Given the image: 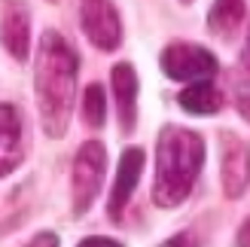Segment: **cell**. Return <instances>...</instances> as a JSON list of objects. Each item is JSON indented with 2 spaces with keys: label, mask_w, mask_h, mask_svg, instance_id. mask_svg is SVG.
Returning <instances> with one entry per match:
<instances>
[{
  "label": "cell",
  "mask_w": 250,
  "mask_h": 247,
  "mask_svg": "<svg viewBox=\"0 0 250 247\" xmlns=\"http://www.w3.org/2000/svg\"><path fill=\"white\" fill-rule=\"evenodd\" d=\"M77 67L80 58L73 46L55 31H46L37 43V67H34V92L40 125L46 138H61L67 131L73 95H77Z\"/></svg>",
  "instance_id": "cell-1"
},
{
  "label": "cell",
  "mask_w": 250,
  "mask_h": 247,
  "mask_svg": "<svg viewBox=\"0 0 250 247\" xmlns=\"http://www.w3.org/2000/svg\"><path fill=\"white\" fill-rule=\"evenodd\" d=\"M205 162L202 134L183 125H165L156 138V177L153 202L159 207H177L189 199Z\"/></svg>",
  "instance_id": "cell-2"
},
{
  "label": "cell",
  "mask_w": 250,
  "mask_h": 247,
  "mask_svg": "<svg viewBox=\"0 0 250 247\" xmlns=\"http://www.w3.org/2000/svg\"><path fill=\"white\" fill-rule=\"evenodd\" d=\"M107 174V150L101 141H85L73 159V214H85L101 192Z\"/></svg>",
  "instance_id": "cell-3"
},
{
  "label": "cell",
  "mask_w": 250,
  "mask_h": 247,
  "mask_svg": "<svg viewBox=\"0 0 250 247\" xmlns=\"http://www.w3.org/2000/svg\"><path fill=\"white\" fill-rule=\"evenodd\" d=\"M162 70L177 82H198L217 77V58L198 43H168L159 55Z\"/></svg>",
  "instance_id": "cell-4"
},
{
  "label": "cell",
  "mask_w": 250,
  "mask_h": 247,
  "mask_svg": "<svg viewBox=\"0 0 250 247\" xmlns=\"http://www.w3.org/2000/svg\"><path fill=\"white\" fill-rule=\"evenodd\" d=\"M220 180L229 199H241L250 186V141L235 131L220 134Z\"/></svg>",
  "instance_id": "cell-5"
},
{
  "label": "cell",
  "mask_w": 250,
  "mask_h": 247,
  "mask_svg": "<svg viewBox=\"0 0 250 247\" xmlns=\"http://www.w3.org/2000/svg\"><path fill=\"white\" fill-rule=\"evenodd\" d=\"M80 24L89 43L101 52H113L122 43V21L110 0H80Z\"/></svg>",
  "instance_id": "cell-6"
},
{
  "label": "cell",
  "mask_w": 250,
  "mask_h": 247,
  "mask_svg": "<svg viewBox=\"0 0 250 247\" xmlns=\"http://www.w3.org/2000/svg\"><path fill=\"white\" fill-rule=\"evenodd\" d=\"M141 174H144V150L141 146H125L122 156H119L116 180H113V186H110V199H107L110 220H122V211L128 207L137 183H141Z\"/></svg>",
  "instance_id": "cell-7"
},
{
  "label": "cell",
  "mask_w": 250,
  "mask_h": 247,
  "mask_svg": "<svg viewBox=\"0 0 250 247\" xmlns=\"http://www.w3.org/2000/svg\"><path fill=\"white\" fill-rule=\"evenodd\" d=\"M0 43L16 61H28L31 55V19L19 0H6L0 6Z\"/></svg>",
  "instance_id": "cell-8"
},
{
  "label": "cell",
  "mask_w": 250,
  "mask_h": 247,
  "mask_svg": "<svg viewBox=\"0 0 250 247\" xmlns=\"http://www.w3.org/2000/svg\"><path fill=\"white\" fill-rule=\"evenodd\" d=\"M24 159L21 116L12 104H0V177L12 174Z\"/></svg>",
  "instance_id": "cell-9"
},
{
  "label": "cell",
  "mask_w": 250,
  "mask_h": 247,
  "mask_svg": "<svg viewBox=\"0 0 250 247\" xmlns=\"http://www.w3.org/2000/svg\"><path fill=\"white\" fill-rule=\"evenodd\" d=\"M110 85H113L116 110H119V128H122V134H131L134 122H137V73L128 61H119L113 67Z\"/></svg>",
  "instance_id": "cell-10"
},
{
  "label": "cell",
  "mask_w": 250,
  "mask_h": 247,
  "mask_svg": "<svg viewBox=\"0 0 250 247\" xmlns=\"http://www.w3.org/2000/svg\"><path fill=\"white\" fill-rule=\"evenodd\" d=\"M177 104L192 116H210L223 107V92L210 80H198V82H189L177 95Z\"/></svg>",
  "instance_id": "cell-11"
},
{
  "label": "cell",
  "mask_w": 250,
  "mask_h": 247,
  "mask_svg": "<svg viewBox=\"0 0 250 247\" xmlns=\"http://www.w3.org/2000/svg\"><path fill=\"white\" fill-rule=\"evenodd\" d=\"M244 12H247V0H214V6L208 12V31L220 40H229L241 28Z\"/></svg>",
  "instance_id": "cell-12"
},
{
  "label": "cell",
  "mask_w": 250,
  "mask_h": 247,
  "mask_svg": "<svg viewBox=\"0 0 250 247\" xmlns=\"http://www.w3.org/2000/svg\"><path fill=\"white\" fill-rule=\"evenodd\" d=\"M83 119H85V125H92V128H104V122H107V92L101 89L98 82H92L89 89L83 92Z\"/></svg>",
  "instance_id": "cell-13"
},
{
  "label": "cell",
  "mask_w": 250,
  "mask_h": 247,
  "mask_svg": "<svg viewBox=\"0 0 250 247\" xmlns=\"http://www.w3.org/2000/svg\"><path fill=\"white\" fill-rule=\"evenodd\" d=\"M80 247H119V241H110V238H83Z\"/></svg>",
  "instance_id": "cell-14"
},
{
  "label": "cell",
  "mask_w": 250,
  "mask_h": 247,
  "mask_svg": "<svg viewBox=\"0 0 250 247\" xmlns=\"http://www.w3.org/2000/svg\"><path fill=\"white\" fill-rule=\"evenodd\" d=\"M238 113L250 122V95H238Z\"/></svg>",
  "instance_id": "cell-15"
},
{
  "label": "cell",
  "mask_w": 250,
  "mask_h": 247,
  "mask_svg": "<svg viewBox=\"0 0 250 247\" xmlns=\"http://www.w3.org/2000/svg\"><path fill=\"white\" fill-rule=\"evenodd\" d=\"M238 244H250V220L238 229Z\"/></svg>",
  "instance_id": "cell-16"
},
{
  "label": "cell",
  "mask_w": 250,
  "mask_h": 247,
  "mask_svg": "<svg viewBox=\"0 0 250 247\" xmlns=\"http://www.w3.org/2000/svg\"><path fill=\"white\" fill-rule=\"evenodd\" d=\"M34 244H58V241H55V235L43 232V235H37V238H34Z\"/></svg>",
  "instance_id": "cell-17"
},
{
  "label": "cell",
  "mask_w": 250,
  "mask_h": 247,
  "mask_svg": "<svg viewBox=\"0 0 250 247\" xmlns=\"http://www.w3.org/2000/svg\"><path fill=\"white\" fill-rule=\"evenodd\" d=\"M244 58H247V67H250V34H247V52H244Z\"/></svg>",
  "instance_id": "cell-18"
},
{
  "label": "cell",
  "mask_w": 250,
  "mask_h": 247,
  "mask_svg": "<svg viewBox=\"0 0 250 247\" xmlns=\"http://www.w3.org/2000/svg\"><path fill=\"white\" fill-rule=\"evenodd\" d=\"M183 3H192V0H183Z\"/></svg>",
  "instance_id": "cell-19"
},
{
  "label": "cell",
  "mask_w": 250,
  "mask_h": 247,
  "mask_svg": "<svg viewBox=\"0 0 250 247\" xmlns=\"http://www.w3.org/2000/svg\"><path fill=\"white\" fill-rule=\"evenodd\" d=\"M49 3H55V0H49Z\"/></svg>",
  "instance_id": "cell-20"
}]
</instances>
